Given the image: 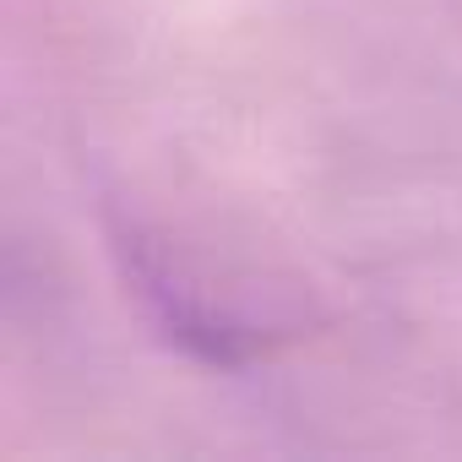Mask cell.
Here are the masks:
<instances>
[{"label": "cell", "instance_id": "cell-1", "mask_svg": "<svg viewBox=\"0 0 462 462\" xmlns=\"http://www.w3.org/2000/svg\"><path fill=\"white\" fill-rule=\"evenodd\" d=\"M109 251L120 262L125 289L142 300L147 321L190 359L235 370L278 343L273 321L245 316L235 294H223V289H212V278L190 273L174 256V245L158 240L152 228H142L136 217H109Z\"/></svg>", "mask_w": 462, "mask_h": 462}]
</instances>
